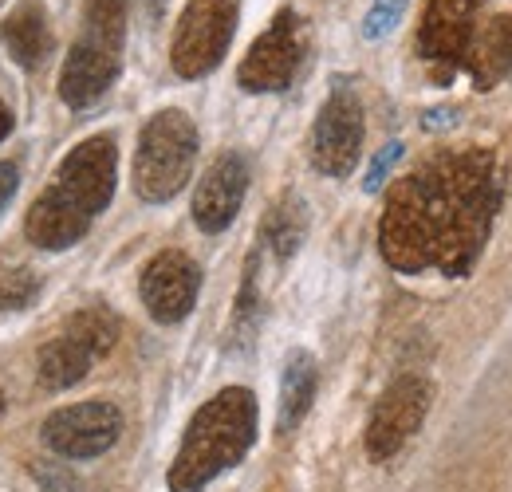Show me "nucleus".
Returning <instances> with one entry per match:
<instances>
[{"instance_id":"1","label":"nucleus","mask_w":512,"mask_h":492,"mask_svg":"<svg viewBox=\"0 0 512 492\" xmlns=\"http://www.w3.org/2000/svg\"><path fill=\"white\" fill-rule=\"evenodd\" d=\"M501 205L497 158L485 146L442 150L390 189L379 221L383 260L402 276L461 280L485 252Z\"/></svg>"},{"instance_id":"2","label":"nucleus","mask_w":512,"mask_h":492,"mask_svg":"<svg viewBox=\"0 0 512 492\" xmlns=\"http://www.w3.org/2000/svg\"><path fill=\"white\" fill-rule=\"evenodd\" d=\"M119 182V150L111 134L79 142L56 170L52 185L32 201L24 217L28 241L48 252H64L87 237L95 217L111 205Z\"/></svg>"},{"instance_id":"3","label":"nucleus","mask_w":512,"mask_h":492,"mask_svg":"<svg viewBox=\"0 0 512 492\" xmlns=\"http://www.w3.org/2000/svg\"><path fill=\"white\" fill-rule=\"evenodd\" d=\"M253 441L256 394L245 386H225L190 418L166 485L170 492H205L221 473L237 469L249 457Z\"/></svg>"},{"instance_id":"4","label":"nucleus","mask_w":512,"mask_h":492,"mask_svg":"<svg viewBox=\"0 0 512 492\" xmlns=\"http://www.w3.org/2000/svg\"><path fill=\"white\" fill-rule=\"evenodd\" d=\"M127 0H83L79 36L60 67V99L71 111L95 107L123 71Z\"/></svg>"},{"instance_id":"5","label":"nucleus","mask_w":512,"mask_h":492,"mask_svg":"<svg viewBox=\"0 0 512 492\" xmlns=\"http://www.w3.org/2000/svg\"><path fill=\"white\" fill-rule=\"evenodd\" d=\"M197 162V126L186 111H158L138 134L134 150V193L146 205L174 201Z\"/></svg>"},{"instance_id":"6","label":"nucleus","mask_w":512,"mask_h":492,"mask_svg":"<svg viewBox=\"0 0 512 492\" xmlns=\"http://www.w3.org/2000/svg\"><path fill=\"white\" fill-rule=\"evenodd\" d=\"M119 343V319L107 308H83L40 347V386L67 390L83 382L99 359H107Z\"/></svg>"},{"instance_id":"7","label":"nucleus","mask_w":512,"mask_h":492,"mask_svg":"<svg viewBox=\"0 0 512 492\" xmlns=\"http://www.w3.org/2000/svg\"><path fill=\"white\" fill-rule=\"evenodd\" d=\"M237 16H241V0H186L170 44L174 75L201 79L213 67H221L237 36Z\"/></svg>"},{"instance_id":"8","label":"nucleus","mask_w":512,"mask_h":492,"mask_svg":"<svg viewBox=\"0 0 512 492\" xmlns=\"http://www.w3.org/2000/svg\"><path fill=\"white\" fill-rule=\"evenodd\" d=\"M308 52V28L304 16L296 8H280L272 16V24L260 32L249 48V56L237 67V83L249 95H272V91H288L292 79L304 67Z\"/></svg>"},{"instance_id":"9","label":"nucleus","mask_w":512,"mask_h":492,"mask_svg":"<svg viewBox=\"0 0 512 492\" xmlns=\"http://www.w3.org/2000/svg\"><path fill=\"white\" fill-rule=\"evenodd\" d=\"M363 103L355 95L351 83H335L331 95L323 99L316 126H312V166L320 170L323 178H347L355 166H359V154H363Z\"/></svg>"},{"instance_id":"10","label":"nucleus","mask_w":512,"mask_h":492,"mask_svg":"<svg viewBox=\"0 0 512 492\" xmlns=\"http://www.w3.org/2000/svg\"><path fill=\"white\" fill-rule=\"evenodd\" d=\"M430 402H434V386L430 378L422 374H398L371 410V422H367V457L371 461H390L414 433L422 430L426 414H430Z\"/></svg>"},{"instance_id":"11","label":"nucleus","mask_w":512,"mask_h":492,"mask_svg":"<svg viewBox=\"0 0 512 492\" xmlns=\"http://www.w3.org/2000/svg\"><path fill=\"white\" fill-rule=\"evenodd\" d=\"M40 433L52 453H60L67 461H91L115 449V441L123 437V414L115 402L91 398V402H75V406L48 414Z\"/></svg>"},{"instance_id":"12","label":"nucleus","mask_w":512,"mask_h":492,"mask_svg":"<svg viewBox=\"0 0 512 492\" xmlns=\"http://www.w3.org/2000/svg\"><path fill=\"white\" fill-rule=\"evenodd\" d=\"M138 296L142 308L150 311L154 323L174 327L182 323L201 296V268L190 252L182 248H162L158 256H150V264L138 276Z\"/></svg>"},{"instance_id":"13","label":"nucleus","mask_w":512,"mask_h":492,"mask_svg":"<svg viewBox=\"0 0 512 492\" xmlns=\"http://www.w3.org/2000/svg\"><path fill=\"white\" fill-rule=\"evenodd\" d=\"M249 193V162L237 150H225L209 162V170L201 174V182L193 189V225L209 237L225 233Z\"/></svg>"},{"instance_id":"14","label":"nucleus","mask_w":512,"mask_h":492,"mask_svg":"<svg viewBox=\"0 0 512 492\" xmlns=\"http://www.w3.org/2000/svg\"><path fill=\"white\" fill-rule=\"evenodd\" d=\"M477 8L481 0H426V16L418 28V56L434 67H465L469 44L477 36Z\"/></svg>"},{"instance_id":"15","label":"nucleus","mask_w":512,"mask_h":492,"mask_svg":"<svg viewBox=\"0 0 512 492\" xmlns=\"http://www.w3.org/2000/svg\"><path fill=\"white\" fill-rule=\"evenodd\" d=\"M465 67H469L477 91H493L505 79H512V12H501L485 28H477Z\"/></svg>"},{"instance_id":"16","label":"nucleus","mask_w":512,"mask_h":492,"mask_svg":"<svg viewBox=\"0 0 512 492\" xmlns=\"http://www.w3.org/2000/svg\"><path fill=\"white\" fill-rule=\"evenodd\" d=\"M320 390V363L312 351L296 347L284 359V374H280V406H276V430L292 433L312 410Z\"/></svg>"},{"instance_id":"17","label":"nucleus","mask_w":512,"mask_h":492,"mask_svg":"<svg viewBox=\"0 0 512 492\" xmlns=\"http://www.w3.org/2000/svg\"><path fill=\"white\" fill-rule=\"evenodd\" d=\"M0 40L12 52V60L28 71H36L52 52V28H48V12L36 0H24L4 24H0Z\"/></svg>"},{"instance_id":"18","label":"nucleus","mask_w":512,"mask_h":492,"mask_svg":"<svg viewBox=\"0 0 512 492\" xmlns=\"http://www.w3.org/2000/svg\"><path fill=\"white\" fill-rule=\"evenodd\" d=\"M308 221V201L296 189H288L280 201H272V209L260 221V248H268L276 260H292L308 237Z\"/></svg>"},{"instance_id":"19","label":"nucleus","mask_w":512,"mask_h":492,"mask_svg":"<svg viewBox=\"0 0 512 492\" xmlns=\"http://www.w3.org/2000/svg\"><path fill=\"white\" fill-rule=\"evenodd\" d=\"M256 264H260V252L249 256L245 264V280H241V296H237V311H233V343L249 347L260 327V315H264V300H260V284H256Z\"/></svg>"},{"instance_id":"20","label":"nucleus","mask_w":512,"mask_h":492,"mask_svg":"<svg viewBox=\"0 0 512 492\" xmlns=\"http://www.w3.org/2000/svg\"><path fill=\"white\" fill-rule=\"evenodd\" d=\"M40 296V276L28 264H4L0 268V311H24Z\"/></svg>"},{"instance_id":"21","label":"nucleus","mask_w":512,"mask_h":492,"mask_svg":"<svg viewBox=\"0 0 512 492\" xmlns=\"http://www.w3.org/2000/svg\"><path fill=\"white\" fill-rule=\"evenodd\" d=\"M406 8H410V0H375L371 8H367V16H363V40H386L398 24H402V16H406Z\"/></svg>"},{"instance_id":"22","label":"nucleus","mask_w":512,"mask_h":492,"mask_svg":"<svg viewBox=\"0 0 512 492\" xmlns=\"http://www.w3.org/2000/svg\"><path fill=\"white\" fill-rule=\"evenodd\" d=\"M402 150H406V146H402L398 138H394V142H386L383 150H375V158H371V166H367V178H363V189H367V193H379V189H383L386 174L398 166Z\"/></svg>"},{"instance_id":"23","label":"nucleus","mask_w":512,"mask_h":492,"mask_svg":"<svg viewBox=\"0 0 512 492\" xmlns=\"http://www.w3.org/2000/svg\"><path fill=\"white\" fill-rule=\"evenodd\" d=\"M32 477L40 481V489L44 492H79L83 485H79V477L67 469V465H32Z\"/></svg>"},{"instance_id":"24","label":"nucleus","mask_w":512,"mask_h":492,"mask_svg":"<svg viewBox=\"0 0 512 492\" xmlns=\"http://www.w3.org/2000/svg\"><path fill=\"white\" fill-rule=\"evenodd\" d=\"M16 185H20V170L12 162H0V209L16 197Z\"/></svg>"},{"instance_id":"25","label":"nucleus","mask_w":512,"mask_h":492,"mask_svg":"<svg viewBox=\"0 0 512 492\" xmlns=\"http://www.w3.org/2000/svg\"><path fill=\"white\" fill-rule=\"evenodd\" d=\"M422 126H426V130H449V126H457V111H453V107L426 111V115H422Z\"/></svg>"},{"instance_id":"26","label":"nucleus","mask_w":512,"mask_h":492,"mask_svg":"<svg viewBox=\"0 0 512 492\" xmlns=\"http://www.w3.org/2000/svg\"><path fill=\"white\" fill-rule=\"evenodd\" d=\"M8 130H12V115H8V107L0 103V142L8 138Z\"/></svg>"},{"instance_id":"27","label":"nucleus","mask_w":512,"mask_h":492,"mask_svg":"<svg viewBox=\"0 0 512 492\" xmlns=\"http://www.w3.org/2000/svg\"><path fill=\"white\" fill-rule=\"evenodd\" d=\"M0 414H4V394H0Z\"/></svg>"}]
</instances>
